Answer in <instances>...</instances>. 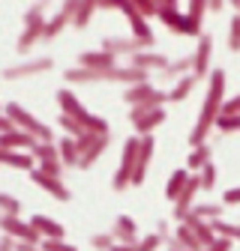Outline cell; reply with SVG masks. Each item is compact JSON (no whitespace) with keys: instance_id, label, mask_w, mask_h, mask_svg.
<instances>
[{"instance_id":"obj_1","label":"cell","mask_w":240,"mask_h":251,"mask_svg":"<svg viewBox=\"0 0 240 251\" xmlns=\"http://www.w3.org/2000/svg\"><path fill=\"white\" fill-rule=\"evenodd\" d=\"M222 105H225V72L213 69V72H210V81H207L204 102H201V114H198L192 132H189V150L207 144V135L213 132L216 117L222 114Z\"/></svg>"},{"instance_id":"obj_2","label":"cell","mask_w":240,"mask_h":251,"mask_svg":"<svg viewBox=\"0 0 240 251\" xmlns=\"http://www.w3.org/2000/svg\"><path fill=\"white\" fill-rule=\"evenodd\" d=\"M57 105H60V114L75 117L87 132H99V135L108 132V120H102V117H96V114H90L69 87H60V90H57Z\"/></svg>"},{"instance_id":"obj_3","label":"cell","mask_w":240,"mask_h":251,"mask_svg":"<svg viewBox=\"0 0 240 251\" xmlns=\"http://www.w3.org/2000/svg\"><path fill=\"white\" fill-rule=\"evenodd\" d=\"M45 6H48V0H36V3L24 12V30H21V36L15 42L18 54H27L30 48L42 39V30H45V21H48L45 18Z\"/></svg>"},{"instance_id":"obj_4","label":"cell","mask_w":240,"mask_h":251,"mask_svg":"<svg viewBox=\"0 0 240 251\" xmlns=\"http://www.w3.org/2000/svg\"><path fill=\"white\" fill-rule=\"evenodd\" d=\"M138 150H141V135H132L123 141V155H120V165L114 171L111 188L114 192H123L132 185V174H135V162H138Z\"/></svg>"},{"instance_id":"obj_5","label":"cell","mask_w":240,"mask_h":251,"mask_svg":"<svg viewBox=\"0 0 240 251\" xmlns=\"http://www.w3.org/2000/svg\"><path fill=\"white\" fill-rule=\"evenodd\" d=\"M6 117H12V123L18 126V129H24V132H30V135H36L39 138V144H54V135H51V129L39 120V117H33L27 108H21L18 102H6V111H3Z\"/></svg>"},{"instance_id":"obj_6","label":"cell","mask_w":240,"mask_h":251,"mask_svg":"<svg viewBox=\"0 0 240 251\" xmlns=\"http://www.w3.org/2000/svg\"><path fill=\"white\" fill-rule=\"evenodd\" d=\"M123 102L126 105H144V108H162L165 102H168V93H162V90H156L153 84H132V87H126L123 90Z\"/></svg>"},{"instance_id":"obj_7","label":"cell","mask_w":240,"mask_h":251,"mask_svg":"<svg viewBox=\"0 0 240 251\" xmlns=\"http://www.w3.org/2000/svg\"><path fill=\"white\" fill-rule=\"evenodd\" d=\"M165 108H144V105H135L129 108V123L135 126V132L144 138V135H153L159 126L165 123Z\"/></svg>"},{"instance_id":"obj_8","label":"cell","mask_w":240,"mask_h":251,"mask_svg":"<svg viewBox=\"0 0 240 251\" xmlns=\"http://www.w3.org/2000/svg\"><path fill=\"white\" fill-rule=\"evenodd\" d=\"M51 69H54V60H51V57H33V60H21V63H15V66H6V69H3V81L33 78V75L51 72Z\"/></svg>"},{"instance_id":"obj_9","label":"cell","mask_w":240,"mask_h":251,"mask_svg":"<svg viewBox=\"0 0 240 251\" xmlns=\"http://www.w3.org/2000/svg\"><path fill=\"white\" fill-rule=\"evenodd\" d=\"M210 72H213V39L201 33L192 51V75L201 81V78H210Z\"/></svg>"},{"instance_id":"obj_10","label":"cell","mask_w":240,"mask_h":251,"mask_svg":"<svg viewBox=\"0 0 240 251\" xmlns=\"http://www.w3.org/2000/svg\"><path fill=\"white\" fill-rule=\"evenodd\" d=\"M3 233L15 236L18 242H30V245H42V233L30 225V222H21V215H3V222H0Z\"/></svg>"},{"instance_id":"obj_11","label":"cell","mask_w":240,"mask_h":251,"mask_svg":"<svg viewBox=\"0 0 240 251\" xmlns=\"http://www.w3.org/2000/svg\"><path fill=\"white\" fill-rule=\"evenodd\" d=\"M33 155H36V162H39V171H45L51 176H63L66 165H63V159H60V147L57 144H39L33 150Z\"/></svg>"},{"instance_id":"obj_12","label":"cell","mask_w":240,"mask_h":251,"mask_svg":"<svg viewBox=\"0 0 240 251\" xmlns=\"http://www.w3.org/2000/svg\"><path fill=\"white\" fill-rule=\"evenodd\" d=\"M30 179H33L45 195H51L54 201H69L72 198V192L66 188V182L60 179V176H51V174H45V171L36 168V171H30Z\"/></svg>"},{"instance_id":"obj_13","label":"cell","mask_w":240,"mask_h":251,"mask_svg":"<svg viewBox=\"0 0 240 251\" xmlns=\"http://www.w3.org/2000/svg\"><path fill=\"white\" fill-rule=\"evenodd\" d=\"M102 48L105 51H111L114 57H135L138 51H150L141 39H135V36H105L102 39Z\"/></svg>"},{"instance_id":"obj_14","label":"cell","mask_w":240,"mask_h":251,"mask_svg":"<svg viewBox=\"0 0 240 251\" xmlns=\"http://www.w3.org/2000/svg\"><path fill=\"white\" fill-rule=\"evenodd\" d=\"M39 147V138L30 135L24 129H12L0 135V150H21V152H33Z\"/></svg>"},{"instance_id":"obj_15","label":"cell","mask_w":240,"mask_h":251,"mask_svg":"<svg viewBox=\"0 0 240 251\" xmlns=\"http://www.w3.org/2000/svg\"><path fill=\"white\" fill-rule=\"evenodd\" d=\"M198 192H201V176L192 174L189 185L183 188V195L174 201V218H177V222H186V215H189L192 206H195V195H198Z\"/></svg>"},{"instance_id":"obj_16","label":"cell","mask_w":240,"mask_h":251,"mask_svg":"<svg viewBox=\"0 0 240 251\" xmlns=\"http://www.w3.org/2000/svg\"><path fill=\"white\" fill-rule=\"evenodd\" d=\"M153 152H156V141H153V135H144V138H141V150H138V162H135V174H132V185H141V182H144Z\"/></svg>"},{"instance_id":"obj_17","label":"cell","mask_w":240,"mask_h":251,"mask_svg":"<svg viewBox=\"0 0 240 251\" xmlns=\"http://www.w3.org/2000/svg\"><path fill=\"white\" fill-rule=\"evenodd\" d=\"M168 57L156 54V51H138L135 57H129V66L135 69H144V72H165L168 69Z\"/></svg>"},{"instance_id":"obj_18","label":"cell","mask_w":240,"mask_h":251,"mask_svg":"<svg viewBox=\"0 0 240 251\" xmlns=\"http://www.w3.org/2000/svg\"><path fill=\"white\" fill-rule=\"evenodd\" d=\"M78 66H84V69H114L117 66V57L111 51H105V48H99V51H81L78 54Z\"/></svg>"},{"instance_id":"obj_19","label":"cell","mask_w":240,"mask_h":251,"mask_svg":"<svg viewBox=\"0 0 240 251\" xmlns=\"http://www.w3.org/2000/svg\"><path fill=\"white\" fill-rule=\"evenodd\" d=\"M108 147H111V135H108V132H105V135H96V141H93V144H90V147L81 152L78 168H81V171H90V168H93V165L102 159V152H105Z\"/></svg>"},{"instance_id":"obj_20","label":"cell","mask_w":240,"mask_h":251,"mask_svg":"<svg viewBox=\"0 0 240 251\" xmlns=\"http://www.w3.org/2000/svg\"><path fill=\"white\" fill-rule=\"evenodd\" d=\"M111 233L117 236L120 245H135V242H138V225H135V218H132V215H117Z\"/></svg>"},{"instance_id":"obj_21","label":"cell","mask_w":240,"mask_h":251,"mask_svg":"<svg viewBox=\"0 0 240 251\" xmlns=\"http://www.w3.org/2000/svg\"><path fill=\"white\" fill-rule=\"evenodd\" d=\"M0 159L6 168H18V171H36L39 162L33 152H21V150H0Z\"/></svg>"},{"instance_id":"obj_22","label":"cell","mask_w":240,"mask_h":251,"mask_svg":"<svg viewBox=\"0 0 240 251\" xmlns=\"http://www.w3.org/2000/svg\"><path fill=\"white\" fill-rule=\"evenodd\" d=\"M30 225L42 233V239H63L66 236V227L60 225V222H54V218H48V215H33V218H30Z\"/></svg>"},{"instance_id":"obj_23","label":"cell","mask_w":240,"mask_h":251,"mask_svg":"<svg viewBox=\"0 0 240 251\" xmlns=\"http://www.w3.org/2000/svg\"><path fill=\"white\" fill-rule=\"evenodd\" d=\"M189 179H192V174H189L186 168L174 171V174L168 176V182H165V198H168V201H177L180 195H183V188L189 185Z\"/></svg>"},{"instance_id":"obj_24","label":"cell","mask_w":240,"mask_h":251,"mask_svg":"<svg viewBox=\"0 0 240 251\" xmlns=\"http://www.w3.org/2000/svg\"><path fill=\"white\" fill-rule=\"evenodd\" d=\"M198 87V78L189 72V75H183V78H177L174 81V87L168 90V102H183L186 96H192V90Z\"/></svg>"},{"instance_id":"obj_25","label":"cell","mask_w":240,"mask_h":251,"mask_svg":"<svg viewBox=\"0 0 240 251\" xmlns=\"http://www.w3.org/2000/svg\"><path fill=\"white\" fill-rule=\"evenodd\" d=\"M186 225L192 227V233L204 242V248H210V245H213L219 236H216V230H213V225H210V222H204V218H195V215H189L186 218Z\"/></svg>"},{"instance_id":"obj_26","label":"cell","mask_w":240,"mask_h":251,"mask_svg":"<svg viewBox=\"0 0 240 251\" xmlns=\"http://www.w3.org/2000/svg\"><path fill=\"white\" fill-rule=\"evenodd\" d=\"M204 165H210V144L192 147L189 155H186V171H189V174H201Z\"/></svg>"},{"instance_id":"obj_27","label":"cell","mask_w":240,"mask_h":251,"mask_svg":"<svg viewBox=\"0 0 240 251\" xmlns=\"http://www.w3.org/2000/svg\"><path fill=\"white\" fill-rule=\"evenodd\" d=\"M57 147H60V159H63V165H66V168H78V162H81V150H78L75 138L66 135Z\"/></svg>"},{"instance_id":"obj_28","label":"cell","mask_w":240,"mask_h":251,"mask_svg":"<svg viewBox=\"0 0 240 251\" xmlns=\"http://www.w3.org/2000/svg\"><path fill=\"white\" fill-rule=\"evenodd\" d=\"M189 72H192V54L180 57V60H171L168 69L162 72V78H165V81H177V78H183V75H189Z\"/></svg>"},{"instance_id":"obj_29","label":"cell","mask_w":240,"mask_h":251,"mask_svg":"<svg viewBox=\"0 0 240 251\" xmlns=\"http://www.w3.org/2000/svg\"><path fill=\"white\" fill-rule=\"evenodd\" d=\"M174 236L180 239V245H186L189 251H204V242H201V239L192 233V227H189L186 222H180V225L174 227Z\"/></svg>"},{"instance_id":"obj_30","label":"cell","mask_w":240,"mask_h":251,"mask_svg":"<svg viewBox=\"0 0 240 251\" xmlns=\"http://www.w3.org/2000/svg\"><path fill=\"white\" fill-rule=\"evenodd\" d=\"M96 12H99V0H81V6H78V15H75L72 27L84 30L90 21H93V15H96Z\"/></svg>"},{"instance_id":"obj_31","label":"cell","mask_w":240,"mask_h":251,"mask_svg":"<svg viewBox=\"0 0 240 251\" xmlns=\"http://www.w3.org/2000/svg\"><path fill=\"white\" fill-rule=\"evenodd\" d=\"M222 212H225V203H195L189 215L204 218V222H216V218H222ZM189 215H186V218H189Z\"/></svg>"},{"instance_id":"obj_32","label":"cell","mask_w":240,"mask_h":251,"mask_svg":"<svg viewBox=\"0 0 240 251\" xmlns=\"http://www.w3.org/2000/svg\"><path fill=\"white\" fill-rule=\"evenodd\" d=\"M183 15H186V12H180L177 6H159V15H156V18H159L165 27H171L174 33H180V24H183Z\"/></svg>"},{"instance_id":"obj_33","label":"cell","mask_w":240,"mask_h":251,"mask_svg":"<svg viewBox=\"0 0 240 251\" xmlns=\"http://www.w3.org/2000/svg\"><path fill=\"white\" fill-rule=\"evenodd\" d=\"M57 123H60V129H63V132H66L69 138H81V135L87 132L84 126H81V123H78L75 117H69V114H60V117H57Z\"/></svg>"},{"instance_id":"obj_34","label":"cell","mask_w":240,"mask_h":251,"mask_svg":"<svg viewBox=\"0 0 240 251\" xmlns=\"http://www.w3.org/2000/svg\"><path fill=\"white\" fill-rule=\"evenodd\" d=\"M210 225H213L216 236H225L231 242H240V225H228V222H222V218H216V222H210Z\"/></svg>"},{"instance_id":"obj_35","label":"cell","mask_w":240,"mask_h":251,"mask_svg":"<svg viewBox=\"0 0 240 251\" xmlns=\"http://www.w3.org/2000/svg\"><path fill=\"white\" fill-rule=\"evenodd\" d=\"M201 192H213V185H216V176H219V171H216V165L210 162V165H204L201 168Z\"/></svg>"},{"instance_id":"obj_36","label":"cell","mask_w":240,"mask_h":251,"mask_svg":"<svg viewBox=\"0 0 240 251\" xmlns=\"http://www.w3.org/2000/svg\"><path fill=\"white\" fill-rule=\"evenodd\" d=\"M216 129L225 132V135L240 132V117H237V114H219V117H216Z\"/></svg>"},{"instance_id":"obj_37","label":"cell","mask_w":240,"mask_h":251,"mask_svg":"<svg viewBox=\"0 0 240 251\" xmlns=\"http://www.w3.org/2000/svg\"><path fill=\"white\" fill-rule=\"evenodd\" d=\"M90 245H93V251H111L117 245V236L114 233H93L90 236Z\"/></svg>"},{"instance_id":"obj_38","label":"cell","mask_w":240,"mask_h":251,"mask_svg":"<svg viewBox=\"0 0 240 251\" xmlns=\"http://www.w3.org/2000/svg\"><path fill=\"white\" fill-rule=\"evenodd\" d=\"M228 51H240V15L237 12L231 15V24H228Z\"/></svg>"},{"instance_id":"obj_39","label":"cell","mask_w":240,"mask_h":251,"mask_svg":"<svg viewBox=\"0 0 240 251\" xmlns=\"http://www.w3.org/2000/svg\"><path fill=\"white\" fill-rule=\"evenodd\" d=\"M162 242H165V236H162L159 230H156V233H147L144 239H138V251H156Z\"/></svg>"},{"instance_id":"obj_40","label":"cell","mask_w":240,"mask_h":251,"mask_svg":"<svg viewBox=\"0 0 240 251\" xmlns=\"http://www.w3.org/2000/svg\"><path fill=\"white\" fill-rule=\"evenodd\" d=\"M204 12H210V3H207V0H189V9H186L189 18L204 21Z\"/></svg>"},{"instance_id":"obj_41","label":"cell","mask_w":240,"mask_h":251,"mask_svg":"<svg viewBox=\"0 0 240 251\" xmlns=\"http://www.w3.org/2000/svg\"><path fill=\"white\" fill-rule=\"evenodd\" d=\"M42 251H78L72 242H66V239H42V245H39Z\"/></svg>"},{"instance_id":"obj_42","label":"cell","mask_w":240,"mask_h":251,"mask_svg":"<svg viewBox=\"0 0 240 251\" xmlns=\"http://www.w3.org/2000/svg\"><path fill=\"white\" fill-rule=\"evenodd\" d=\"M132 3L141 9V15H144V18H153V15H159V3H156V0H132Z\"/></svg>"},{"instance_id":"obj_43","label":"cell","mask_w":240,"mask_h":251,"mask_svg":"<svg viewBox=\"0 0 240 251\" xmlns=\"http://www.w3.org/2000/svg\"><path fill=\"white\" fill-rule=\"evenodd\" d=\"M0 206H3V215H21V203H18L12 195H3V198H0Z\"/></svg>"},{"instance_id":"obj_44","label":"cell","mask_w":240,"mask_h":251,"mask_svg":"<svg viewBox=\"0 0 240 251\" xmlns=\"http://www.w3.org/2000/svg\"><path fill=\"white\" fill-rule=\"evenodd\" d=\"M222 114H237L240 117V93H237V96H231V99H225Z\"/></svg>"},{"instance_id":"obj_45","label":"cell","mask_w":240,"mask_h":251,"mask_svg":"<svg viewBox=\"0 0 240 251\" xmlns=\"http://www.w3.org/2000/svg\"><path fill=\"white\" fill-rule=\"evenodd\" d=\"M222 201H225V206H237V203H240V185L228 188V192L222 195Z\"/></svg>"},{"instance_id":"obj_46","label":"cell","mask_w":240,"mask_h":251,"mask_svg":"<svg viewBox=\"0 0 240 251\" xmlns=\"http://www.w3.org/2000/svg\"><path fill=\"white\" fill-rule=\"evenodd\" d=\"M231 248H234V242H231V239H225V236H219L213 245H210V248H204V251H231Z\"/></svg>"},{"instance_id":"obj_47","label":"cell","mask_w":240,"mask_h":251,"mask_svg":"<svg viewBox=\"0 0 240 251\" xmlns=\"http://www.w3.org/2000/svg\"><path fill=\"white\" fill-rule=\"evenodd\" d=\"M165 251H189L186 245H180L177 236H165Z\"/></svg>"},{"instance_id":"obj_48","label":"cell","mask_w":240,"mask_h":251,"mask_svg":"<svg viewBox=\"0 0 240 251\" xmlns=\"http://www.w3.org/2000/svg\"><path fill=\"white\" fill-rule=\"evenodd\" d=\"M15 248H18V239L9 236V233H3V245H0V251H15Z\"/></svg>"},{"instance_id":"obj_49","label":"cell","mask_w":240,"mask_h":251,"mask_svg":"<svg viewBox=\"0 0 240 251\" xmlns=\"http://www.w3.org/2000/svg\"><path fill=\"white\" fill-rule=\"evenodd\" d=\"M207 3H210V12H222L228 0H207Z\"/></svg>"},{"instance_id":"obj_50","label":"cell","mask_w":240,"mask_h":251,"mask_svg":"<svg viewBox=\"0 0 240 251\" xmlns=\"http://www.w3.org/2000/svg\"><path fill=\"white\" fill-rule=\"evenodd\" d=\"M111 251H138V242H135V245H120V242H117Z\"/></svg>"},{"instance_id":"obj_51","label":"cell","mask_w":240,"mask_h":251,"mask_svg":"<svg viewBox=\"0 0 240 251\" xmlns=\"http://www.w3.org/2000/svg\"><path fill=\"white\" fill-rule=\"evenodd\" d=\"M159 6H177V0H156Z\"/></svg>"},{"instance_id":"obj_52","label":"cell","mask_w":240,"mask_h":251,"mask_svg":"<svg viewBox=\"0 0 240 251\" xmlns=\"http://www.w3.org/2000/svg\"><path fill=\"white\" fill-rule=\"evenodd\" d=\"M228 3H231V6H234V12L240 15V0H228Z\"/></svg>"}]
</instances>
